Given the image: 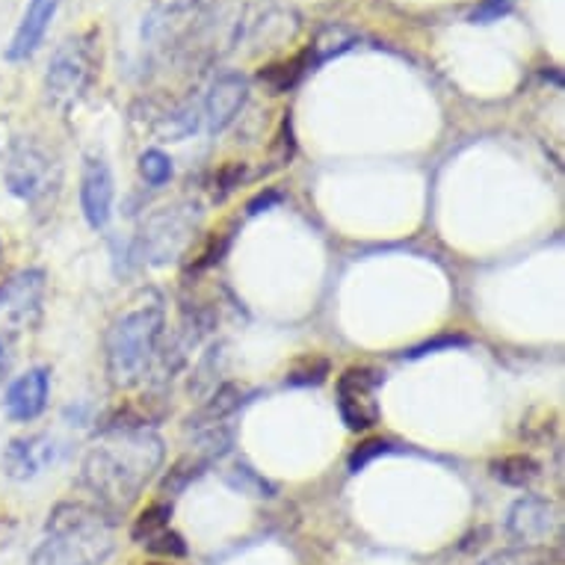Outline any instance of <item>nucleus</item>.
I'll return each instance as SVG.
<instances>
[{
	"instance_id": "1",
	"label": "nucleus",
	"mask_w": 565,
	"mask_h": 565,
	"mask_svg": "<svg viewBox=\"0 0 565 565\" xmlns=\"http://www.w3.org/2000/svg\"><path fill=\"white\" fill-rule=\"evenodd\" d=\"M163 462V438L151 427L102 429L81 468V480L95 494L98 510L121 515L137 501Z\"/></svg>"
},
{
	"instance_id": "2",
	"label": "nucleus",
	"mask_w": 565,
	"mask_h": 565,
	"mask_svg": "<svg viewBox=\"0 0 565 565\" xmlns=\"http://www.w3.org/2000/svg\"><path fill=\"white\" fill-rule=\"evenodd\" d=\"M167 317L158 297L142 299L125 308L107 329L104 338V355H107V376L113 388H137L146 380L160 359V341H163Z\"/></svg>"
},
{
	"instance_id": "3",
	"label": "nucleus",
	"mask_w": 565,
	"mask_h": 565,
	"mask_svg": "<svg viewBox=\"0 0 565 565\" xmlns=\"http://www.w3.org/2000/svg\"><path fill=\"white\" fill-rule=\"evenodd\" d=\"M30 565H102L116 547L113 519L89 503H56Z\"/></svg>"
},
{
	"instance_id": "4",
	"label": "nucleus",
	"mask_w": 565,
	"mask_h": 565,
	"mask_svg": "<svg viewBox=\"0 0 565 565\" xmlns=\"http://www.w3.org/2000/svg\"><path fill=\"white\" fill-rule=\"evenodd\" d=\"M98 72V33L86 30L56 47L45 72V98L51 107L68 113L89 93Z\"/></svg>"
},
{
	"instance_id": "5",
	"label": "nucleus",
	"mask_w": 565,
	"mask_h": 565,
	"mask_svg": "<svg viewBox=\"0 0 565 565\" xmlns=\"http://www.w3.org/2000/svg\"><path fill=\"white\" fill-rule=\"evenodd\" d=\"M3 181L15 199H21L30 207H45L54 202L60 181H63V167L56 163L51 151L30 137H19L7 151V167H3Z\"/></svg>"
},
{
	"instance_id": "6",
	"label": "nucleus",
	"mask_w": 565,
	"mask_h": 565,
	"mask_svg": "<svg viewBox=\"0 0 565 565\" xmlns=\"http://www.w3.org/2000/svg\"><path fill=\"white\" fill-rule=\"evenodd\" d=\"M199 220H202V207L195 202H175L154 211L139 232L137 258L151 267H167L178 260L193 241Z\"/></svg>"
},
{
	"instance_id": "7",
	"label": "nucleus",
	"mask_w": 565,
	"mask_h": 565,
	"mask_svg": "<svg viewBox=\"0 0 565 565\" xmlns=\"http://www.w3.org/2000/svg\"><path fill=\"white\" fill-rule=\"evenodd\" d=\"M45 269H21L0 285V332L19 334L36 329L45 311Z\"/></svg>"
},
{
	"instance_id": "8",
	"label": "nucleus",
	"mask_w": 565,
	"mask_h": 565,
	"mask_svg": "<svg viewBox=\"0 0 565 565\" xmlns=\"http://www.w3.org/2000/svg\"><path fill=\"white\" fill-rule=\"evenodd\" d=\"M382 373L376 367H350L338 376V412L347 429L364 433L380 424Z\"/></svg>"
},
{
	"instance_id": "9",
	"label": "nucleus",
	"mask_w": 565,
	"mask_h": 565,
	"mask_svg": "<svg viewBox=\"0 0 565 565\" xmlns=\"http://www.w3.org/2000/svg\"><path fill=\"white\" fill-rule=\"evenodd\" d=\"M56 459H60L56 438L47 436V433H36V436L12 438L3 456H0V465H3V473L10 480L28 482L36 480L39 473H45Z\"/></svg>"
},
{
	"instance_id": "10",
	"label": "nucleus",
	"mask_w": 565,
	"mask_h": 565,
	"mask_svg": "<svg viewBox=\"0 0 565 565\" xmlns=\"http://www.w3.org/2000/svg\"><path fill=\"white\" fill-rule=\"evenodd\" d=\"M113 199H116V181H113L107 160L89 154L81 169V207H84L89 228L95 232L107 228L113 216Z\"/></svg>"
},
{
	"instance_id": "11",
	"label": "nucleus",
	"mask_w": 565,
	"mask_h": 565,
	"mask_svg": "<svg viewBox=\"0 0 565 565\" xmlns=\"http://www.w3.org/2000/svg\"><path fill=\"white\" fill-rule=\"evenodd\" d=\"M559 527V512L551 501L545 498H521L510 510L507 519V533L515 539L519 545H542L545 539H551Z\"/></svg>"
},
{
	"instance_id": "12",
	"label": "nucleus",
	"mask_w": 565,
	"mask_h": 565,
	"mask_svg": "<svg viewBox=\"0 0 565 565\" xmlns=\"http://www.w3.org/2000/svg\"><path fill=\"white\" fill-rule=\"evenodd\" d=\"M249 102V77L241 72H225L211 84V93L204 98V119L211 134H223L232 128L234 119Z\"/></svg>"
},
{
	"instance_id": "13",
	"label": "nucleus",
	"mask_w": 565,
	"mask_h": 565,
	"mask_svg": "<svg viewBox=\"0 0 565 565\" xmlns=\"http://www.w3.org/2000/svg\"><path fill=\"white\" fill-rule=\"evenodd\" d=\"M56 10H60V0H30L19 28L12 33L10 47H7L10 63H24V60L36 54L39 45L45 42V33L51 28V21H54Z\"/></svg>"
},
{
	"instance_id": "14",
	"label": "nucleus",
	"mask_w": 565,
	"mask_h": 565,
	"mask_svg": "<svg viewBox=\"0 0 565 565\" xmlns=\"http://www.w3.org/2000/svg\"><path fill=\"white\" fill-rule=\"evenodd\" d=\"M47 391H51V376H47L45 367H30L7 391V399H3L7 415L19 424L36 420L47 406Z\"/></svg>"
},
{
	"instance_id": "15",
	"label": "nucleus",
	"mask_w": 565,
	"mask_h": 565,
	"mask_svg": "<svg viewBox=\"0 0 565 565\" xmlns=\"http://www.w3.org/2000/svg\"><path fill=\"white\" fill-rule=\"evenodd\" d=\"M241 403H243V391L237 388L234 382H225V385H220V388L207 397V403H204L193 417H190V429L214 427V424L225 420L232 412H237Z\"/></svg>"
},
{
	"instance_id": "16",
	"label": "nucleus",
	"mask_w": 565,
	"mask_h": 565,
	"mask_svg": "<svg viewBox=\"0 0 565 565\" xmlns=\"http://www.w3.org/2000/svg\"><path fill=\"white\" fill-rule=\"evenodd\" d=\"M311 65H315L311 63V54L302 51V54L290 56V60H285V63H273L267 65V68H260L258 81L267 86L269 95H281V93H288V89H294Z\"/></svg>"
},
{
	"instance_id": "17",
	"label": "nucleus",
	"mask_w": 565,
	"mask_h": 565,
	"mask_svg": "<svg viewBox=\"0 0 565 565\" xmlns=\"http://www.w3.org/2000/svg\"><path fill=\"white\" fill-rule=\"evenodd\" d=\"M359 42L355 36V30L343 28V24H326L320 33H317L315 45L308 47V54H311V63H329L334 56L347 54L352 45Z\"/></svg>"
},
{
	"instance_id": "18",
	"label": "nucleus",
	"mask_w": 565,
	"mask_h": 565,
	"mask_svg": "<svg viewBox=\"0 0 565 565\" xmlns=\"http://www.w3.org/2000/svg\"><path fill=\"white\" fill-rule=\"evenodd\" d=\"M199 110H195V104H184V107H175V110L160 113L158 119H154V134L160 139H167V142H181L190 134H195L199 128Z\"/></svg>"
},
{
	"instance_id": "19",
	"label": "nucleus",
	"mask_w": 565,
	"mask_h": 565,
	"mask_svg": "<svg viewBox=\"0 0 565 565\" xmlns=\"http://www.w3.org/2000/svg\"><path fill=\"white\" fill-rule=\"evenodd\" d=\"M491 473H494V480H501L503 486L524 489V486H530V482L539 477V462L533 456L524 454L503 456L498 462H491Z\"/></svg>"
},
{
	"instance_id": "20",
	"label": "nucleus",
	"mask_w": 565,
	"mask_h": 565,
	"mask_svg": "<svg viewBox=\"0 0 565 565\" xmlns=\"http://www.w3.org/2000/svg\"><path fill=\"white\" fill-rule=\"evenodd\" d=\"M482 565H556V556L542 545H519L486 556Z\"/></svg>"
},
{
	"instance_id": "21",
	"label": "nucleus",
	"mask_w": 565,
	"mask_h": 565,
	"mask_svg": "<svg viewBox=\"0 0 565 565\" xmlns=\"http://www.w3.org/2000/svg\"><path fill=\"white\" fill-rule=\"evenodd\" d=\"M169 519H172V503H151L146 510L139 512V519L134 521L130 527V539L134 542H149L151 536H158L160 530L169 527Z\"/></svg>"
},
{
	"instance_id": "22",
	"label": "nucleus",
	"mask_w": 565,
	"mask_h": 565,
	"mask_svg": "<svg viewBox=\"0 0 565 565\" xmlns=\"http://www.w3.org/2000/svg\"><path fill=\"white\" fill-rule=\"evenodd\" d=\"M204 468H207V462H204L202 456H195V459L193 456L178 459V462L169 468L167 480L160 482V494H167V498L169 494H181V491H184L186 486H190V482L204 471Z\"/></svg>"
},
{
	"instance_id": "23",
	"label": "nucleus",
	"mask_w": 565,
	"mask_h": 565,
	"mask_svg": "<svg viewBox=\"0 0 565 565\" xmlns=\"http://www.w3.org/2000/svg\"><path fill=\"white\" fill-rule=\"evenodd\" d=\"M329 376V359L323 355H302L288 367V385H320Z\"/></svg>"
},
{
	"instance_id": "24",
	"label": "nucleus",
	"mask_w": 565,
	"mask_h": 565,
	"mask_svg": "<svg viewBox=\"0 0 565 565\" xmlns=\"http://www.w3.org/2000/svg\"><path fill=\"white\" fill-rule=\"evenodd\" d=\"M225 480H228V486H234V489L243 491V494H252V498H273V494H276V486L264 480L260 473L252 471L249 465H237V468H232V471L225 473Z\"/></svg>"
},
{
	"instance_id": "25",
	"label": "nucleus",
	"mask_w": 565,
	"mask_h": 565,
	"mask_svg": "<svg viewBox=\"0 0 565 565\" xmlns=\"http://www.w3.org/2000/svg\"><path fill=\"white\" fill-rule=\"evenodd\" d=\"M172 158L169 154H163V151L158 149H149L139 154V175H142V181L151 186H163L172 178Z\"/></svg>"
},
{
	"instance_id": "26",
	"label": "nucleus",
	"mask_w": 565,
	"mask_h": 565,
	"mask_svg": "<svg viewBox=\"0 0 565 565\" xmlns=\"http://www.w3.org/2000/svg\"><path fill=\"white\" fill-rule=\"evenodd\" d=\"M146 545V551H151V554L158 556H169V559H178V556H186V542L181 533H175V530H160L158 536H151L149 542H142Z\"/></svg>"
},
{
	"instance_id": "27",
	"label": "nucleus",
	"mask_w": 565,
	"mask_h": 565,
	"mask_svg": "<svg viewBox=\"0 0 565 565\" xmlns=\"http://www.w3.org/2000/svg\"><path fill=\"white\" fill-rule=\"evenodd\" d=\"M391 445L388 441H382V438H371V441H364V445H359L355 450H352L350 456V471H362V468H367V465L376 459V456L388 454Z\"/></svg>"
},
{
	"instance_id": "28",
	"label": "nucleus",
	"mask_w": 565,
	"mask_h": 565,
	"mask_svg": "<svg viewBox=\"0 0 565 565\" xmlns=\"http://www.w3.org/2000/svg\"><path fill=\"white\" fill-rule=\"evenodd\" d=\"M512 7H515V0H482L480 7L471 12V21L473 24H491V21H501Z\"/></svg>"
},
{
	"instance_id": "29",
	"label": "nucleus",
	"mask_w": 565,
	"mask_h": 565,
	"mask_svg": "<svg viewBox=\"0 0 565 565\" xmlns=\"http://www.w3.org/2000/svg\"><path fill=\"white\" fill-rule=\"evenodd\" d=\"M243 181V163H228L216 172V181H214V199L216 202H223L225 195L232 193L234 186H241Z\"/></svg>"
},
{
	"instance_id": "30",
	"label": "nucleus",
	"mask_w": 565,
	"mask_h": 565,
	"mask_svg": "<svg viewBox=\"0 0 565 565\" xmlns=\"http://www.w3.org/2000/svg\"><path fill=\"white\" fill-rule=\"evenodd\" d=\"M290 158H294V125H290V119H285L281 121V128H278L273 163H276V167H285V163H290Z\"/></svg>"
},
{
	"instance_id": "31",
	"label": "nucleus",
	"mask_w": 565,
	"mask_h": 565,
	"mask_svg": "<svg viewBox=\"0 0 565 565\" xmlns=\"http://www.w3.org/2000/svg\"><path fill=\"white\" fill-rule=\"evenodd\" d=\"M12 364H15V347H12V338L10 334L0 332V382L10 376Z\"/></svg>"
},
{
	"instance_id": "32",
	"label": "nucleus",
	"mask_w": 565,
	"mask_h": 565,
	"mask_svg": "<svg viewBox=\"0 0 565 565\" xmlns=\"http://www.w3.org/2000/svg\"><path fill=\"white\" fill-rule=\"evenodd\" d=\"M278 202H281V195H278L276 190H267V193H260L258 199H252V202L246 204V211H249V214H260V207L267 211L269 204H278Z\"/></svg>"
},
{
	"instance_id": "33",
	"label": "nucleus",
	"mask_w": 565,
	"mask_h": 565,
	"mask_svg": "<svg viewBox=\"0 0 565 565\" xmlns=\"http://www.w3.org/2000/svg\"><path fill=\"white\" fill-rule=\"evenodd\" d=\"M199 0H158V7L163 12H186L193 10Z\"/></svg>"
},
{
	"instance_id": "34",
	"label": "nucleus",
	"mask_w": 565,
	"mask_h": 565,
	"mask_svg": "<svg viewBox=\"0 0 565 565\" xmlns=\"http://www.w3.org/2000/svg\"><path fill=\"white\" fill-rule=\"evenodd\" d=\"M149 565H169V563H149Z\"/></svg>"
}]
</instances>
